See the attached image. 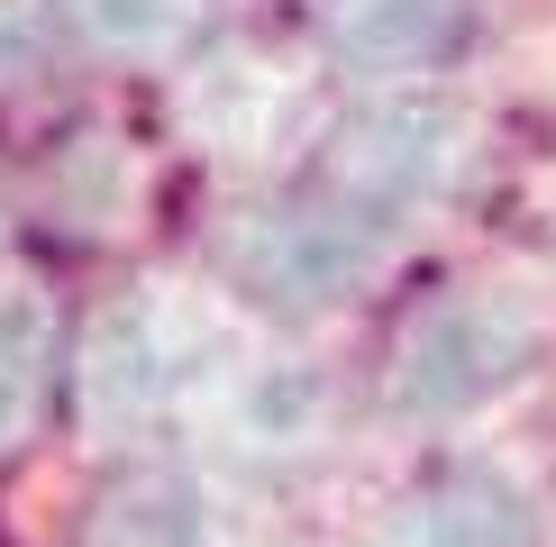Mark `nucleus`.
Masks as SVG:
<instances>
[{"mask_svg": "<svg viewBox=\"0 0 556 547\" xmlns=\"http://www.w3.org/2000/svg\"><path fill=\"white\" fill-rule=\"evenodd\" d=\"M547 347V319L520 302V292H493V283H466V292H438L429 310H410V329L392 338V365H383V402L402 420H466L493 393L539 365Z\"/></svg>", "mask_w": 556, "mask_h": 547, "instance_id": "nucleus-2", "label": "nucleus"}, {"mask_svg": "<svg viewBox=\"0 0 556 547\" xmlns=\"http://www.w3.org/2000/svg\"><path fill=\"white\" fill-rule=\"evenodd\" d=\"M466 110L429 101V91H383L356 101L346 119L319 137V155L301 165L265 211L238 228V274L265 302H346L365 274L420 228L466 174Z\"/></svg>", "mask_w": 556, "mask_h": 547, "instance_id": "nucleus-1", "label": "nucleus"}, {"mask_svg": "<svg viewBox=\"0 0 556 547\" xmlns=\"http://www.w3.org/2000/svg\"><path fill=\"white\" fill-rule=\"evenodd\" d=\"M539 511L502 466H447L392 511V530L375 547H529Z\"/></svg>", "mask_w": 556, "mask_h": 547, "instance_id": "nucleus-4", "label": "nucleus"}, {"mask_svg": "<svg viewBox=\"0 0 556 547\" xmlns=\"http://www.w3.org/2000/svg\"><path fill=\"white\" fill-rule=\"evenodd\" d=\"M37 18L110 64H165L201 37V0H37Z\"/></svg>", "mask_w": 556, "mask_h": 547, "instance_id": "nucleus-5", "label": "nucleus"}, {"mask_svg": "<svg viewBox=\"0 0 556 547\" xmlns=\"http://www.w3.org/2000/svg\"><path fill=\"white\" fill-rule=\"evenodd\" d=\"M55 383V302L46 292H0V447H18Z\"/></svg>", "mask_w": 556, "mask_h": 547, "instance_id": "nucleus-6", "label": "nucleus"}, {"mask_svg": "<svg viewBox=\"0 0 556 547\" xmlns=\"http://www.w3.org/2000/svg\"><path fill=\"white\" fill-rule=\"evenodd\" d=\"M493 0H319V37L365 74H438L483 37Z\"/></svg>", "mask_w": 556, "mask_h": 547, "instance_id": "nucleus-3", "label": "nucleus"}]
</instances>
